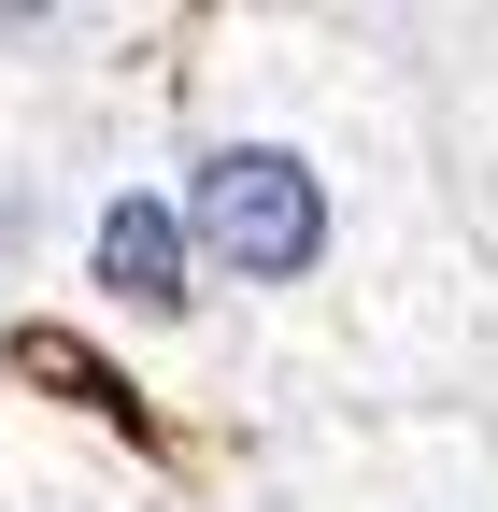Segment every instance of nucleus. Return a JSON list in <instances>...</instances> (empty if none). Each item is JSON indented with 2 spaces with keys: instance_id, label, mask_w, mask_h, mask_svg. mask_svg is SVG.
I'll use <instances>...</instances> for the list:
<instances>
[{
  "instance_id": "7ed1b4c3",
  "label": "nucleus",
  "mask_w": 498,
  "mask_h": 512,
  "mask_svg": "<svg viewBox=\"0 0 498 512\" xmlns=\"http://www.w3.org/2000/svg\"><path fill=\"white\" fill-rule=\"evenodd\" d=\"M15 242H29V200H15V185H0V271H15Z\"/></svg>"
},
{
  "instance_id": "f257e3e1",
  "label": "nucleus",
  "mask_w": 498,
  "mask_h": 512,
  "mask_svg": "<svg viewBox=\"0 0 498 512\" xmlns=\"http://www.w3.org/2000/svg\"><path fill=\"white\" fill-rule=\"evenodd\" d=\"M171 214H185V256H214V271H242V285H299L328 256V185L285 143H214Z\"/></svg>"
},
{
  "instance_id": "f03ea898",
  "label": "nucleus",
  "mask_w": 498,
  "mask_h": 512,
  "mask_svg": "<svg viewBox=\"0 0 498 512\" xmlns=\"http://www.w3.org/2000/svg\"><path fill=\"white\" fill-rule=\"evenodd\" d=\"M86 271L129 299V313H185V214L157 200V185L100 200V228H86Z\"/></svg>"
}]
</instances>
